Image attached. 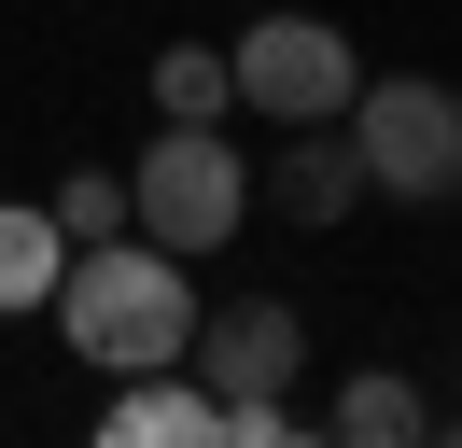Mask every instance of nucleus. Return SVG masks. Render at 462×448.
<instances>
[{
    "instance_id": "1",
    "label": "nucleus",
    "mask_w": 462,
    "mask_h": 448,
    "mask_svg": "<svg viewBox=\"0 0 462 448\" xmlns=\"http://www.w3.org/2000/svg\"><path fill=\"white\" fill-rule=\"evenodd\" d=\"M42 308L70 322V350H85L98 378H154V364H182V350H197V294H182V252H169V238H126V224L70 252Z\"/></svg>"
},
{
    "instance_id": "9",
    "label": "nucleus",
    "mask_w": 462,
    "mask_h": 448,
    "mask_svg": "<svg viewBox=\"0 0 462 448\" xmlns=\"http://www.w3.org/2000/svg\"><path fill=\"white\" fill-rule=\"evenodd\" d=\"M322 420H337L350 448H406V434H420L434 406H420V392H406V378H350V392H337V406H322Z\"/></svg>"
},
{
    "instance_id": "7",
    "label": "nucleus",
    "mask_w": 462,
    "mask_h": 448,
    "mask_svg": "<svg viewBox=\"0 0 462 448\" xmlns=\"http://www.w3.org/2000/svg\"><path fill=\"white\" fill-rule=\"evenodd\" d=\"M266 196H281V224H337L350 196H365L350 126H294V140H281V168H266Z\"/></svg>"
},
{
    "instance_id": "3",
    "label": "nucleus",
    "mask_w": 462,
    "mask_h": 448,
    "mask_svg": "<svg viewBox=\"0 0 462 448\" xmlns=\"http://www.w3.org/2000/svg\"><path fill=\"white\" fill-rule=\"evenodd\" d=\"M238 210H253V168L225 154V126H182V112H169V140L126 168V224L169 238V252H225Z\"/></svg>"
},
{
    "instance_id": "2",
    "label": "nucleus",
    "mask_w": 462,
    "mask_h": 448,
    "mask_svg": "<svg viewBox=\"0 0 462 448\" xmlns=\"http://www.w3.org/2000/svg\"><path fill=\"white\" fill-rule=\"evenodd\" d=\"M182 364H197L210 406H225V448H281V434H294L281 392H294V364H309V322H294L281 294H225V308L197 322V350H182Z\"/></svg>"
},
{
    "instance_id": "5",
    "label": "nucleus",
    "mask_w": 462,
    "mask_h": 448,
    "mask_svg": "<svg viewBox=\"0 0 462 448\" xmlns=\"http://www.w3.org/2000/svg\"><path fill=\"white\" fill-rule=\"evenodd\" d=\"M225 70H238V98H253L266 126H337L350 84H365V70H350V42H337L322 14H253Z\"/></svg>"
},
{
    "instance_id": "8",
    "label": "nucleus",
    "mask_w": 462,
    "mask_h": 448,
    "mask_svg": "<svg viewBox=\"0 0 462 448\" xmlns=\"http://www.w3.org/2000/svg\"><path fill=\"white\" fill-rule=\"evenodd\" d=\"M57 266H70L57 210H0V308H42V294H57Z\"/></svg>"
},
{
    "instance_id": "11",
    "label": "nucleus",
    "mask_w": 462,
    "mask_h": 448,
    "mask_svg": "<svg viewBox=\"0 0 462 448\" xmlns=\"http://www.w3.org/2000/svg\"><path fill=\"white\" fill-rule=\"evenodd\" d=\"M42 210H57V238H113V224H126V168H70Z\"/></svg>"
},
{
    "instance_id": "10",
    "label": "nucleus",
    "mask_w": 462,
    "mask_h": 448,
    "mask_svg": "<svg viewBox=\"0 0 462 448\" xmlns=\"http://www.w3.org/2000/svg\"><path fill=\"white\" fill-rule=\"evenodd\" d=\"M225 98H238V70H225L210 42H169V56H154V112H182V126H210Z\"/></svg>"
},
{
    "instance_id": "6",
    "label": "nucleus",
    "mask_w": 462,
    "mask_h": 448,
    "mask_svg": "<svg viewBox=\"0 0 462 448\" xmlns=\"http://www.w3.org/2000/svg\"><path fill=\"white\" fill-rule=\"evenodd\" d=\"M98 448H225V406H210V378L154 364V378H113V406H98Z\"/></svg>"
},
{
    "instance_id": "4",
    "label": "nucleus",
    "mask_w": 462,
    "mask_h": 448,
    "mask_svg": "<svg viewBox=\"0 0 462 448\" xmlns=\"http://www.w3.org/2000/svg\"><path fill=\"white\" fill-rule=\"evenodd\" d=\"M350 154H365V182H393V196H462V84H420V70H393V84H350Z\"/></svg>"
}]
</instances>
